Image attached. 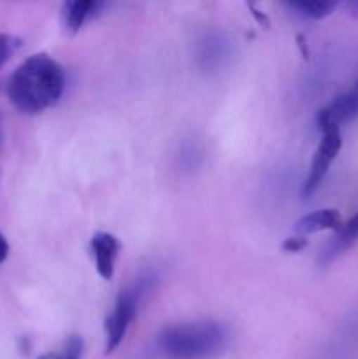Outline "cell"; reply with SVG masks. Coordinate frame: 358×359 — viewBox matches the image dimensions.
<instances>
[{
	"label": "cell",
	"mask_w": 358,
	"mask_h": 359,
	"mask_svg": "<svg viewBox=\"0 0 358 359\" xmlns=\"http://www.w3.org/2000/svg\"><path fill=\"white\" fill-rule=\"evenodd\" d=\"M65 70L46 53L25 60L7 79V97L23 114H41L58 104L65 91Z\"/></svg>",
	"instance_id": "6da1fadb"
},
{
	"label": "cell",
	"mask_w": 358,
	"mask_h": 359,
	"mask_svg": "<svg viewBox=\"0 0 358 359\" xmlns=\"http://www.w3.org/2000/svg\"><path fill=\"white\" fill-rule=\"evenodd\" d=\"M228 340L227 328L214 321L168 326L160 335V347L174 359H207L220 354Z\"/></svg>",
	"instance_id": "7a4b0ae2"
},
{
	"label": "cell",
	"mask_w": 358,
	"mask_h": 359,
	"mask_svg": "<svg viewBox=\"0 0 358 359\" xmlns=\"http://www.w3.org/2000/svg\"><path fill=\"white\" fill-rule=\"evenodd\" d=\"M142 294L135 286L123 291L116 300L114 309L105 319V353H114L125 339L130 325L137 316V307Z\"/></svg>",
	"instance_id": "3957f363"
},
{
	"label": "cell",
	"mask_w": 358,
	"mask_h": 359,
	"mask_svg": "<svg viewBox=\"0 0 358 359\" xmlns=\"http://www.w3.org/2000/svg\"><path fill=\"white\" fill-rule=\"evenodd\" d=\"M340 147H343V137H340L339 128H330L326 132H321V140L316 147L311 167H309V174L305 177L304 186H302V195L311 196L319 188L325 175L329 174L330 165L339 154Z\"/></svg>",
	"instance_id": "277c9868"
},
{
	"label": "cell",
	"mask_w": 358,
	"mask_h": 359,
	"mask_svg": "<svg viewBox=\"0 0 358 359\" xmlns=\"http://www.w3.org/2000/svg\"><path fill=\"white\" fill-rule=\"evenodd\" d=\"M354 116H358V81L350 90L333 98L326 107L319 109L316 121L318 128L326 132L330 128H339L343 123L351 121Z\"/></svg>",
	"instance_id": "5b68a950"
},
{
	"label": "cell",
	"mask_w": 358,
	"mask_h": 359,
	"mask_svg": "<svg viewBox=\"0 0 358 359\" xmlns=\"http://www.w3.org/2000/svg\"><path fill=\"white\" fill-rule=\"evenodd\" d=\"M121 249L118 238L107 231H98L91 238V252H93L95 269L98 276L105 280H111L114 276V263Z\"/></svg>",
	"instance_id": "8992f818"
},
{
	"label": "cell",
	"mask_w": 358,
	"mask_h": 359,
	"mask_svg": "<svg viewBox=\"0 0 358 359\" xmlns=\"http://www.w3.org/2000/svg\"><path fill=\"white\" fill-rule=\"evenodd\" d=\"M343 217H340L339 210L336 209H319L312 210V212L305 214L300 219L295 223V231L302 237L309 233H316V231L333 230L339 231L343 228Z\"/></svg>",
	"instance_id": "52a82bcc"
},
{
	"label": "cell",
	"mask_w": 358,
	"mask_h": 359,
	"mask_svg": "<svg viewBox=\"0 0 358 359\" xmlns=\"http://www.w3.org/2000/svg\"><path fill=\"white\" fill-rule=\"evenodd\" d=\"M104 4L97 0H70L63 4V25L69 32H79L90 18L98 14Z\"/></svg>",
	"instance_id": "ba28073f"
},
{
	"label": "cell",
	"mask_w": 358,
	"mask_h": 359,
	"mask_svg": "<svg viewBox=\"0 0 358 359\" xmlns=\"http://www.w3.org/2000/svg\"><path fill=\"white\" fill-rule=\"evenodd\" d=\"M358 241V214H354L347 223L343 224L339 231H337L336 237L332 238L329 245L323 251V259L330 262L332 258H336L337 255H340L343 251H346L353 242Z\"/></svg>",
	"instance_id": "9c48e42d"
},
{
	"label": "cell",
	"mask_w": 358,
	"mask_h": 359,
	"mask_svg": "<svg viewBox=\"0 0 358 359\" xmlns=\"http://www.w3.org/2000/svg\"><path fill=\"white\" fill-rule=\"evenodd\" d=\"M288 7L297 11L300 16L309 18V20H323L336 11L337 2H332V0H298V2H290Z\"/></svg>",
	"instance_id": "30bf717a"
},
{
	"label": "cell",
	"mask_w": 358,
	"mask_h": 359,
	"mask_svg": "<svg viewBox=\"0 0 358 359\" xmlns=\"http://www.w3.org/2000/svg\"><path fill=\"white\" fill-rule=\"evenodd\" d=\"M21 48V39L9 34H0V69L13 58L14 53Z\"/></svg>",
	"instance_id": "8fae6325"
},
{
	"label": "cell",
	"mask_w": 358,
	"mask_h": 359,
	"mask_svg": "<svg viewBox=\"0 0 358 359\" xmlns=\"http://www.w3.org/2000/svg\"><path fill=\"white\" fill-rule=\"evenodd\" d=\"M83 339L79 335H70L67 339L65 347H63V353L60 354V359H81L83 356Z\"/></svg>",
	"instance_id": "7c38bea8"
},
{
	"label": "cell",
	"mask_w": 358,
	"mask_h": 359,
	"mask_svg": "<svg viewBox=\"0 0 358 359\" xmlns=\"http://www.w3.org/2000/svg\"><path fill=\"white\" fill-rule=\"evenodd\" d=\"M307 248V238L302 235H295V237L286 238L283 242V251L284 252H300L302 249Z\"/></svg>",
	"instance_id": "4fadbf2b"
},
{
	"label": "cell",
	"mask_w": 358,
	"mask_h": 359,
	"mask_svg": "<svg viewBox=\"0 0 358 359\" xmlns=\"http://www.w3.org/2000/svg\"><path fill=\"white\" fill-rule=\"evenodd\" d=\"M7 256H9V242H7V238L0 233V265L6 262Z\"/></svg>",
	"instance_id": "5bb4252c"
},
{
	"label": "cell",
	"mask_w": 358,
	"mask_h": 359,
	"mask_svg": "<svg viewBox=\"0 0 358 359\" xmlns=\"http://www.w3.org/2000/svg\"><path fill=\"white\" fill-rule=\"evenodd\" d=\"M346 7H347V9L351 11V13L358 14V0H357V2H350V4H346Z\"/></svg>",
	"instance_id": "9a60e30c"
},
{
	"label": "cell",
	"mask_w": 358,
	"mask_h": 359,
	"mask_svg": "<svg viewBox=\"0 0 358 359\" xmlns=\"http://www.w3.org/2000/svg\"><path fill=\"white\" fill-rule=\"evenodd\" d=\"M39 359H60V354H53V353L42 354V356L39 358Z\"/></svg>",
	"instance_id": "2e32d148"
},
{
	"label": "cell",
	"mask_w": 358,
	"mask_h": 359,
	"mask_svg": "<svg viewBox=\"0 0 358 359\" xmlns=\"http://www.w3.org/2000/svg\"><path fill=\"white\" fill-rule=\"evenodd\" d=\"M4 144V135H2V130H0V147H2Z\"/></svg>",
	"instance_id": "e0dca14e"
}]
</instances>
